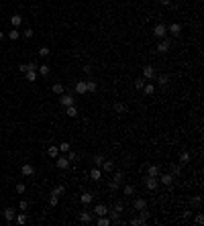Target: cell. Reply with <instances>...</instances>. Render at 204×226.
Listing matches in <instances>:
<instances>
[{
    "label": "cell",
    "instance_id": "1",
    "mask_svg": "<svg viewBox=\"0 0 204 226\" xmlns=\"http://www.w3.org/2000/svg\"><path fill=\"white\" fill-rule=\"evenodd\" d=\"M153 35H155L157 39H165V35H167V29H165V25H155V29H153Z\"/></svg>",
    "mask_w": 204,
    "mask_h": 226
},
{
    "label": "cell",
    "instance_id": "2",
    "mask_svg": "<svg viewBox=\"0 0 204 226\" xmlns=\"http://www.w3.org/2000/svg\"><path fill=\"white\" fill-rule=\"evenodd\" d=\"M106 214H108L106 204H96V206H94V216H106Z\"/></svg>",
    "mask_w": 204,
    "mask_h": 226
},
{
    "label": "cell",
    "instance_id": "3",
    "mask_svg": "<svg viewBox=\"0 0 204 226\" xmlns=\"http://www.w3.org/2000/svg\"><path fill=\"white\" fill-rule=\"evenodd\" d=\"M170 45H171L170 39H161L159 43H157V51H159V53H167V51H170Z\"/></svg>",
    "mask_w": 204,
    "mask_h": 226
},
{
    "label": "cell",
    "instance_id": "4",
    "mask_svg": "<svg viewBox=\"0 0 204 226\" xmlns=\"http://www.w3.org/2000/svg\"><path fill=\"white\" fill-rule=\"evenodd\" d=\"M59 102H61V106H65V108H68V106H72V104H73V96H72V94H65V92H63L61 98H59Z\"/></svg>",
    "mask_w": 204,
    "mask_h": 226
},
{
    "label": "cell",
    "instance_id": "5",
    "mask_svg": "<svg viewBox=\"0 0 204 226\" xmlns=\"http://www.w3.org/2000/svg\"><path fill=\"white\" fill-rule=\"evenodd\" d=\"M174 179H175V177L171 175V173H159V181L163 183V185H171Z\"/></svg>",
    "mask_w": 204,
    "mask_h": 226
},
{
    "label": "cell",
    "instance_id": "6",
    "mask_svg": "<svg viewBox=\"0 0 204 226\" xmlns=\"http://www.w3.org/2000/svg\"><path fill=\"white\" fill-rule=\"evenodd\" d=\"M94 220V214L92 212H88V210H84L82 214H80V222H84V224H90V222Z\"/></svg>",
    "mask_w": 204,
    "mask_h": 226
},
{
    "label": "cell",
    "instance_id": "7",
    "mask_svg": "<svg viewBox=\"0 0 204 226\" xmlns=\"http://www.w3.org/2000/svg\"><path fill=\"white\" fill-rule=\"evenodd\" d=\"M55 167H57V169H68V167H69V159H68V157H57V161H55Z\"/></svg>",
    "mask_w": 204,
    "mask_h": 226
},
{
    "label": "cell",
    "instance_id": "8",
    "mask_svg": "<svg viewBox=\"0 0 204 226\" xmlns=\"http://www.w3.org/2000/svg\"><path fill=\"white\" fill-rule=\"evenodd\" d=\"M145 185H147V190H157L159 181H157V177H149V175H147V179H145Z\"/></svg>",
    "mask_w": 204,
    "mask_h": 226
},
{
    "label": "cell",
    "instance_id": "9",
    "mask_svg": "<svg viewBox=\"0 0 204 226\" xmlns=\"http://www.w3.org/2000/svg\"><path fill=\"white\" fill-rule=\"evenodd\" d=\"M153 75H155V69L151 65H143V79H151Z\"/></svg>",
    "mask_w": 204,
    "mask_h": 226
},
{
    "label": "cell",
    "instance_id": "10",
    "mask_svg": "<svg viewBox=\"0 0 204 226\" xmlns=\"http://www.w3.org/2000/svg\"><path fill=\"white\" fill-rule=\"evenodd\" d=\"M165 29L170 31L171 35H175V37H178V35L182 33V25H180V23H174V25H170V27H165Z\"/></svg>",
    "mask_w": 204,
    "mask_h": 226
},
{
    "label": "cell",
    "instance_id": "11",
    "mask_svg": "<svg viewBox=\"0 0 204 226\" xmlns=\"http://www.w3.org/2000/svg\"><path fill=\"white\" fill-rule=\"evenodd\" d=\"M20 171H23V175H24V177H31V175H35V167L31 165V163L23 165V169H20Z\"/></svg>",
    "mask_w": 204,
    "mask_h": 226
},
{
    "label": "cell",
    "instance_id": "12",
    "mask_svg": "<svg viewBox=\"0 0 204 226\" xmlns=\"http://www.w3.org/2000/svg\"><path fill=\"white\" fill-rule=\"evenodd\" d=\"M133 208H135L137 212H139V210H145V208H147V202L143 200V198H137L135 204H133Z\"/></svg>",
    "mask_w": 204,
    "mask_h": 226
},
{
    "label": "cell",
    "instance_id": "13",
    "mask_svg": "<svg viewBox=\"0 0 204 226\" xmlns=\"http://www.w3.org/2000/svg\"><path fill=\"white\" fill-rule=\"evenodd\" d=\"M147 175L149 177H159V167H157V165H149V167H147Z\"/></svg>",
    "mask_w": 204,
    "mask_h": 226
},
{
    "label": "cell",
    "instance_id": "14",
    "mask_svg": "<svg viewBox=\"0 0 204 226\" xmlns=\"http://www.w3.org/2000/svg\"><path fill=\"white\" fill-rule=\"evenodd\" d=\"M2 214H4V220L6 222H12V220H15V210H12V208H6Z\"/></svg>",
    "mask_w": 204,
    "mask_h": 226
},
{
    "label": "cell",
    "instance_id": "15",
    "mask_svg": "<svg viewBox=\"0 0 204 226\" xmlns=\"http://www.w3.org/2000/svg\"><path fill=\"white\" fill-rule=\"evenodd\" d=\"M24 75H27V82H37V71L35 69H27Z\"/></svg>",
    "mask_w": 204,
    "mask_h": 226
},
{
    "label": "cell",
    "instance_id": "16",
    "mask_svg": "<svg viewBox=\"0 0 204 226\" xmlns=\"http://www.w3.org/2000/svg\"><path fill=\"white\" fill-rule=\"evenodd\" d=\"M90 177H92L94 181H98V179H100V177H102V171H100V169L96 167V165H94V167H92V171H90Z\"/></svg>",
    "mask_w": 204,
    "mask_h": 226
},
{
    "label": "cell",
    "instance_id": "17",
    "mask_svg": "<svg viewBox=\"0 0 204 226\" xmlns=\"http://www.w3.org/2000/svg\"><path fill=\"white\" fill-rule=\"evenodd\" d=\"M6 37H8L10 41H16V39H19V37H20V33H19V31L15 29V27H12V29H10L8 33H6Z\"/></svg>",
    "mask_w": 204,
    "mask_h": 226
},
{
    "label": "cell",
    "instance_id": "18",
    "mask_svg": "<svg viewBox=\"0 0 204 226\" xmlns=\"http://www.w3.org/2000/svg\"><path fill=\"white\" fill-rule=\"evenodd\" d=\"M80 200H82V204H92V200H94V196L90 192H84L82 194V198H80Z\"/></svg>",
    "mask_w": 204,
    "mask_h": 226
},
{
    "label": "cell",
    "instance_id": "19",
    "mask_svg": "<svg viewBox=\"0 0 204 226\" xmlns=\"http://www.w3.org/2000/svg\"><path fill=\"white\" fill-rule=\"evenodd\" d=\"M112 110H114L117 114H122V112H126V106H125L122 102H117L114 106H112Z\"/></svg>",
    "mask_w": 204,
    "mask_h": 226
},
{
    "label": "cell",
    "instance_id": "20",
    "mask_svg": "<svg viewBox=\"0 0 204 226\" xmlns=\"http://www.w3.org/2000/svg\"><path fill=\"white\" fill-rule=\"evenodd\" d=\"M76 92H78V94H86L88 92L86 82H76Z\"/></svg>",
    "mask_w": 204,
    "mask_h": 226
},
{
    "label": "cell",
    "instance_id": "21",
    "mask_svg": "<svg viewBox=\"0 0 204 226\" xmlns=\"http://www.w3.org/2000/svg\"><path fill=\"white\" fill-rule=\"evenodd\" d=\"M102 169H104L106 173H110L112 169H114V163H112L110 159H108V161H102Z\"/></svg>",
    "mask_w": 204,
    "mask_h": 226
},
{
    "label": "cell",
    "instance_id": "22",
    "mask_svg": "<svg viewBox=\"0 0 204 226\" xmlns=\"http://www.w3.org/2000/svg\"><path fill=\"white\" fill-rule=\"evenodd\" d=\"M65 114H68L69 118H76V116H78V108H76V106H73V104H72V106H68V110H65Z\"/></svg>",
    "mask_w": 204,
    "mask_h": 226
},
{
    "label": "cell",
    "instance_id": "23",
    "mask_svg": "<svg viewBox=\"0 0 204 226\" xmlns=\"http://www.w3.org/2000/svg\"><path fill=\"white\" fill-rule=\"evenodd\" d=\"M190 159H192V155H190L188 151H184V153H182V155H180V163H182V165H186V163H190Z\"/></svg>",
    "mask_w": 204,
    "mask_h": 226
},
{
    "label": "cell",
    "instance_id": "24",
    "mask_svg": "<svg viewBox=\"0 0 204 226\" xmlns=\"http://www.w3.org/2000/svg\"><path fill=\"white\" fill-rule=\"evenodd\" d=\"M10 23H12V27L16 29V27H20V23H23V16H20V15H15L12 19H10Z\"/></svg>",
    "mask_w": 204,
    "mask_h": 226
},
{
    "label": "cell",
    "instance_id": "25",
    "mask_svg": "<svg viewBox=\"0 0 204 226\" xmlns=\"http://www.w3.org/2000/svg\"><path fill=\"white\" fill-rule=\"evenodd\" d=\"M143 92H145L147 96H151V94L155 92V86L153 84H143Z\"/></svg>",
    "mask_w": 204,
    "mask_h": 226
},
{
    "label": "cell",
    "instance_id": "26",
    "mask_svg": "<svg viewBox=\"0 0 204 226\" xmlns=\"http://www.w3.org/2000/svg\"><path fill=\"white\" fill-rule=\"evenodd\" d=\"M112 222H110V218H106V216H98V226H110Z\"/></svg>",
    "mask_w": 204,
    "mask_h": 226
},
{
    "label": "cell",
    "instance_id": "27",
    "mask_svg": "<svg viewBox=\"0 0 204 226\" xmlns=\"http://www.w3.org/2000/svg\"><path fill=\"white\" fill-rule=\"evenodd\" d=\"M86 88H88V92H96V90H98V84L94 82V79H90V82H86Z\"/></svg>",
    "mask_w": 204,
    "mask_h": 226
},
{
    "label": "cell",
    "instance_id": "28",
    "mask_svg": "<svg viewBox=\"0 0 204 226\" xmlns=\"http://www.w3.org/2000/svg\"><path fill=\"white\" fill-rule=\"evenodd\" d=\"M63 92H65V86L63 84H53V94H59V96H61Z\"/></svg>",
    "mask_w": 204,
    "mask_h": 226
},
{
    "label": "cell",
    "instance_id": "29",
    "mask_svg": "<svg viewBox=\"0 0 204 226\" xmlns=\"http://www.w3.org/2000/svg\"><path fill=\"white\" fill-rule=\"evenodd\" d=\"M122 192H125V196H133V194H135V185H125Z\"/></svg>",
    "mask_w": 204,
    "mask_h": 226
},
{
    "label": "cell",
    "instance_id": "30",
    "mask_svg": "<svg viewBox=\"0 0 204 226\" xmlns=\"http://www.w3.org/2000/svg\"><path fill=\"white\" fill-rule=\"evenodd\" d=\"M57 149H59V153H68L69 149H72V145H69V143H61Z\"/></svg>",
    "mask_w": 204,
    "mask_h": 226
},
{
    "label": "cell",
    "instance_id": "31",
    "mask_svg": "<svg viewBox=\"0 0 204 226\" xmlns=\"http://www.w3.org/2000/svg\"><path fill=\"white\" fill-rule=\"evenodd\" d=\"M47 155H49V157H57V155H59V149L57 147H49L47 149Z\"/></svg>",
    "mask_w": 204,
    "mask_h": 226
},
{
    "label": "cell",
    "instance_id": "32",
    "mask_svg": "<svg viewBox=\"0 0 204 226\" xmlns=\"http://www.w3.org/2000/svg\"><path fill=\"white\" fill-rule=\"evenodd\" d=\"M139 218H141V222L145 224V222L149 220V212H145V210H139Z\"/></svg>",
    "mask_w": 204,
    "mask_h": 226
},
{
    "label": "cell",
    "instance_id": "33",
    "mask_svg": "<svg viewBox=\"0 0 204 226\" xmlns=\"http://www.w3.org/2000/svg\"><path fill=\"white\" fill-rule=\"evenodd\" d=\"M157 82H159V86H167V82H170V78H167V75H165V74H161L159 78H157Z\"/></svg>",
    "mask_w": 204,
    "mask_h": 226
},
{
    "label": "cell",
    "instance_id": "34",
    "mask_svg": "<svg viewBox=\"0 0 204 226\" xmlns=\"http://www.w3.org/2000/svg\"><path fill=\"white\" fill-rule=\"evenodd\" d=\"M114 212L122 214V212H125V204H122V202H117V204H114Z\"/></svg>",
    "mask_w": 204,
    "mask_h": 226
},
{
    "label": "cell",
    "instance_id": "35",
    "mask_svg": "<svg viewBox=\"0 0 204 226\" xmlns=\"http://www.w3.org/2000/svg\"><path fill=\"white\" fill-rule=\"evenodd\" d=\"M49 71H51V69H49V65H39V74L41 75H49Z\"/></svg>",
    "mask_w": 204,
    "mask_h": 226
},
{
    "label": "cell",
    "instance_id": "36",
    "mask_svg": "<svg viewBox=\"0 0 204 226\" xmlns=\"http://www.w3.org/2000/svg\"><path fill=\"white\" fill-rule=\"evenodd\" d=\"M49 204H51V206H57V204H59V196L51 194V198H49Z\"/></svg>",
    "mask_w": 204,
    "mask_h": 226
},
{
    "label": "cell",
    "instance_id": "37",
    "mask_svg": "<svg viewBox=\"0 0 204 226\" xmlns=\"http://www.w3.org/2000/svg\"><path fill=\"white\" fill-rule=\"evenodd\" d=\"M20 35H23L24 39H31V37H33L35 33H33V29H24V31H23V33H20Z\"/></svg>",
    "mask_w": 204,
    "mask_h": 226
},
{
    "label": "cell",
    "instance_id": "38",
    "mask_svg": "<svg viewBox=\"0 0 204 226\" xmlns=\"http://www.w3.org/2000/svg\"><path fill=\"white\" fill-rule=\"evenodd\" d=\"M63 192H65V187H63V185H57L51 194H55V196H63Z\"/></svg>",
    "mask_w": 204,
    "mask_h": 226
},
{
    "label": "cell",
    "instance_id": "39",
    "mask_svg": "<svg viewBox=\"0 0 204 226\" xmlns=\"http://www.w3.org/2000/svg\"><path fill=\"white\" fill-rule=\"evenodd\" d=\"M190 206L198 208V206H200V196H194V198H192V200H190Z\"/></svg>",
    "mask_w": 204,
    "mask_h": 226
},
{
    "label": "cell",
    "instance_id": "40",
    "mask_svg": "<svg viewBox=\"0 0 204 226\" xmlns=\"http://www.w3.org/2000/svg\"><path fill=\"white\" fill-rule=\"evenodd\" d=\"M68 159H69V163H72V161H76V159H78V153H73L72 149H69V151H68Z\"/></svg>",
    "mask_w": 204,
    "mask_h": 226
},
{
    "label": "cell",
    "instance_id": "41",
    "mask_svg": "<svg viewBox=\"0 0 204 226\" xmlns=\"http://www.w3.org/2000/svg\"><path fill=\"white\" fill-rule=\"evenodd\" d=\"M118 187H121V183L112 179V181H110V185H108V190H110V192H114V190H118Z\"/></svg>",
    "mask_w": 204,
    "mask_h": 226
},
{
    "label": "cell",
    "instance_id": "42",
    "mask_svg": "<svg viewBox=\"0 0 204 226\" xmlns=\"http://www.w3.org/2000/svg\"><path fill=\"white\" fill-rule=\"evenodd\" d=\"M102 161H104V157H102V155H94V165H102Z\"/></svg>",
    "mask_w": 204,
    "mask_h": 226
},
{
    "label": "cell",
    "instance_id": "43",
    "mask_svg": "<svg viewBox=\"0 0 204 226\" xmlns=\"http://www.w3.org/2000/svg\"><path fill=\"white\" fill-rule=\"evenodd\" d=\"M16 222H19V224H24V222H27V214H19V216H16Z\"/></svg>",
    "mask_w": 204,
    "mask_h": 226
},
{
    "label": "cell",
    "instance_id": "44",
    "mask_svg": "<svg viewBox=\"0 0 204 226\" xmlns=\"http://www.w3.org/2000/svg\"><path fill=\"white\" fill-rule=\"evenodd\" d=\"M143 84H145V82H143V78L135 79V88H137V90H143Z\"/></svg>",
    "mask_w": 204,
    "mask_h": 226
},
{
    "label": "cell",
    "instance_id": "45",
    "mask_svg": "<svg viewBox=\"0 0 204 226\" xmlns=\"http://www.w3.org/2000/svg\"><path fill=\"white\" fill-rule=\"evenodd\" d=\"M171 175H174V177L175 175H182V169L178 167V165H174V167H171Z\"/></svg>",
    "mask_w": 204,
    "mask_h": 226
},
{
    "label": "cell",
    "instance_id": "46",
    "mask_svg": "<svg viewBox=\"0 0 204 226\" xmlns=\"http://www.w3.org/2000/svg\"><path fill=\"white\" fill-rule=\"evenodd\" d=\"M16 194H24V190H27V187H24V183H16Z\"/></svg>",
    "mask_w": 204,
    "mask_h": 226
},
{
    "label": "cell",
    "instance_id": "47",
    "mask_svg": "<svg viewBox=\"0 0 204 226\" xmlns=\"http://www.w3.org/2000/svg\"><path fill=\"white\" fill-rule=\"evenodd\" d=\"M19 208H20V210H29V202H27V200H23V202H20V204H19Z\"/></svg>",
    "mask_w": 204,
    "mask_h": 226
},
{
    "label": "cell",
    "instance_id": "48",
    "mask_svg": "<svg viewBox=\"0 0 204 226\" xmlns=\"http://www.w3.org/2000/svg\"><path fill=\"white\" fill-rule=\"evenodd\" d=\"M194 222H196V224H204V216H202V214H196Z\"/></svg>",
    "mask_w": 204,
    "mask_h": 226
},
{
    "label": "cell",
    "instance_id": "49",
    "mask_svg": "<svg viewBox=\"0 0 204 226\" xmlns=\"http://www.w3.org/2000/svg\"><path fill=\"white\" fill-rule=\"evenodd\" d=\"M39 55H41V57H47V55H49V49H47V47H41V49H39Z\"/></svg>",
    "mask_w": 204,
    "mask_h": 226
},
{
    "label": "cell",
    "instance_id": "50",
    "mask_svg": "<svg viewBox=\"0 0 204 226\" xmlns=\"http://www.w3.org/2000/svg\"><path fill=\"white\" fill-rule=\"evenodd\" d=\"M143 222H141V218H133L131 220V226H141Z\"/></svg>",
    "mask_w": 204,
    "mask_h": 226
},
{
    "label": "cell",
    "instance_id": "51",
    "mask_svg": "<svg viewBox=\"0 0 204 226\" xmlns=\"http://www.w3.org/2000/svg\"><path fill=\"white\" fill-rule=\"evenodd\" d=\"M114 181H118V183L122 181V173H121V171H117V173H114Z\"/></svg>",
    "mask_w": 204,
    "mask_h": 226
},
{
    "label": "cell",
    "instance_id": "52",
    "mask_svg": "<svg viewBox=\"0 0 204 226\" xmlns=\"http://www.w3.org/2000/svg\"><path fill=\"white\" fill-rule=\"evenodd\" d=\"M19 69H20V71H23V74H24V71L29 69V63H20V65H19Z\"/></svg>",
    "mask_w": 204,
    "mask_h": 226
},
{
    "label": "cell",
    "instance_id": "53",
    "mask_svg": "<svg viewBox=\"0 0 204 226\" xmlns=\"http://www.w3.org/2000/svg\"><path fill=\"white\" fill-rule=\"evenodd\" d=\"M159 2H161L163 6H170V4H171V0H159Z\"/></svg>",
    "mask_w": 204,
    "mask_h": 226
},
{
    "label": "cell",
    "instance_id": "54",
    "mask_svg": "<svg viewBox=\"0 0 204 226\" xmlns=\"http://www.w3.org/2000/svg\"><path fill=\"white\" fill-rule=\"evenodd\" d=\"M2 39H4V33H2V31H0V41H2Z\"/></svg>",
    "mask_w": 204,
    "mask_h": 226
}]
</instances>
